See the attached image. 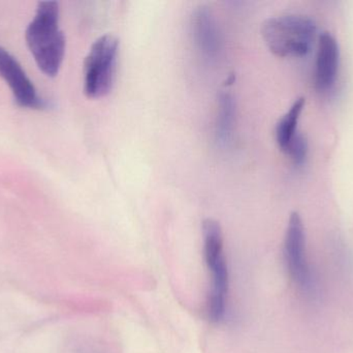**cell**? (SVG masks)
Returning a JSON list of instances; mask_svg holds the SVG:
<instances>
[{
    "label": "cell",
    "instance_id": "6da1fadb",
    "mask_svg": "<svg viewBox=\"0 0 353 353\" xmlns=\"http://www.w3.org/2000/svg\"><path fill=\"white\" fill-rule=\"evenodd\" d=\"M25 39L39 70L47 76L55 77L61 68L66 45L65 35L59 27L58 2H39Z\"/></svg>",
    "mask_w": 353,
    "mask_h": 353
},
{
    "label": "cell",
    "instance_id": "7a4b0ae2",
    "mask_svg": "<svg viewBox=\"0 0 353 353\" xmlns=\"http://www.w3.org/2000/svg\"><path fill=\"white\" fill-rule=\"evenodd\" d=\"M203 236L205 265L211 273V290L208 298L207 313L210 321L217 323L225 316L230 287V276L220 224L213 219L205 220Z\"/></svg>",
    "mask_w": 353,
    "mask_h": 353
},
{
    "label": "cell",
    "instance_id": "3957f363",
    "mask_svg": "<svg viewBox=\"0 0 353 353\" xmlns=\"http://www.w3.org/2000/svg\"><path fill=\"white\" fill-rule=\"evenodd\" d=\"M316 33L314 21L304 15L268 19L261 35L270 51L279 57H302L310 52Z\"/></svg>",
    "mask_w": 353,
    "mask_h": 353
},
{
    "label": "cell",
    "instance_id": "277c9868",
    "mask_svg": "<svg viewBox=\"0 0 353 353\" xmlns=\"http://www.w3.org/2000/svg\"><path fill=\"white\" fill-rule=\"evenodd\" d=\"M119 41L112 35H101L91 46L84 64V91L99 99L111 91L115 79Z\"/></svg>",
    "mask_w": 353,
    "mask_h": 353
},
{
    "label": "cell",
    "instance_id": "5b68a950",
    "mask_svg": "<svg viewBox=\"0 0 353 353\" xmlns=\"http://www.w3.org/2000/svg\"><path fill=\"white\" fill-rule=\"evenodd\" d=\"M284 258L290 278L302 292L313 289V277L306 258V238L302 218L292 213L284 240Z\"/></svg>",
    "mask_w": 353,
    "mask_h": 353
},
{
    "label": "cell",
    "instance_id": "8992f818",
    "mask_svg": "<svg viewBox=\"0 0 353 353\" xmlns=\"http://www.w3.org/2000/svg\"><path fill=\"white\" fill-rule=\"evenodd\" d=\"M0 77L8 83L19 107L41 109L45 106V102L37 95L34 85L18 60L2 47H0Z\"/></svg>",
    "mask_w": 353,
    "mask_h": 353
},
{
    "label": "cell",
    "instance_id": "52a82bcc",
    "mask_svg": "<svg viewBox=\"0 0 353 353\" xmlns=\"http://www.w3.org/2000/svg\"><path fill=\"white\" fill-rule=\"evenodd\" d=\"M340 50L337 39L330 32L319 35L315 62V86L321 93L331 90L339 72Z\"/></svg>",
    "mask_w": 353,
    "mask_h": 353
},
{
    "label": "cell",
    "instance_id": "ba28073f",
    "mask_svg": "<svg viewBox=\"0 0 353 353\" xmlns=\"http://www.w3.org/2000/svg\"><path fill=\"white\" fill-rule=\"evenodd\" d=\"M192 33L197 48L205 57H217L221 48L219 29L207 6H199L193 12Z\"/></svg>",
    "mask_w": 353,
    "mask_h": 353
},
{
    "label": "cell",
    "instance_id": "9c48e42d",
    "mask_svg": "<svg viewBox=\"0 0 353 353\" xmlns=\"http://www.w3.org/2000/svg\"><path fill=\"white\" fill-rule=\"evenodd\" d=\"M305 107L304 97L296 99L292 107L282 116L276 126V141L278 146L285 153L290 143L299 135L298 124Z\"/></svg>",
    "mask_w": 353,
    "mask_h": 353
},
{
    "label": "cell",
    "instance_id": "30bf717a",
    "mask_svg": "<svg viewBox=\"0 0 353 353\" xmlns=\"http://www.w3.org/2000/svg\"><path fill=\"white\" fill-rule=\"evenodd\" d=\"M236 118V103L228 91H222L218 97V113L216 120V138L221 144L230 142Z\"/></svg>",
    "mask_w": 353,
    "mask_h": 353
},
{
    "label": "cell",
    "instance_id": "8fae6325",
    "mask_svg": "<svg viewBox=\"0 0 353 353\" xmlns=\"http://www.w3.org/2000/svg\"><path fill=\"white\" fill-rule=\"evenodd\" d=\"M284 153L290 158L294 165H303L306 161L307 155H308V142H307L304 135L299 133L298 136L290 143Z\"/></svg>",
    "mask_w": 353,
    "mask_h": 353
}]
</instances>
